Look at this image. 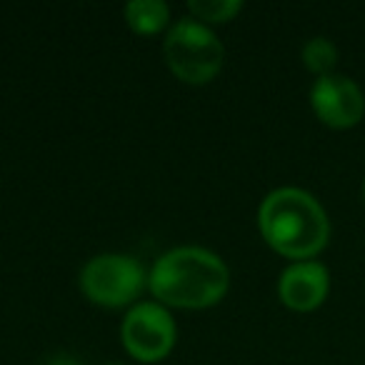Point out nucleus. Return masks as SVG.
Segmentation results:
<instances>
[{
    "mask_svg": "<svg viewBox=\"0 0 365 365\" xmlns=\"http://www.w3.org/2000/svg\"><path fill=\"white\" fill-rule=\"evenodd\" d=\"M258 228L275 253L290 260H313L330 240V220L315 195L300 188H278L265 195Z\"/></svg>",
    "mask_w": 365,
    "mask_h": 365,
    "instance_id": "1",
    "label": "nucleus"
},
{
    "mask_svg": "<svg viewBox=\"0 0 365 365\" xmlns=\"http://www.w3.org/2000/svg\"><path fill=\"white\" fill-rule=\"evenodd\" d=\"M230 273L215 253L205 248H175L160 255L148 275V288L160 305L200 310L220 303L228 293Z\"/></svg>",
    "mask_w": 365,
    "mask_h": 365,
    "instance_id": "2",
    "label": "nucleus"
},
{
    "mask_svg": "<svg viewBox=\"0 0 365 365\" xmlns=\"http://www.w3.org/2000/svg\"><path fill=\"white\" fill-rule=\"evenodd\" d=\"M163 51L173 76L190 86L210 83L225 61V48L218 36L195 18H180L168 31Z\"/></svg>",
    "mask_w": 365,
    "mask_h": 365,
    "instance_id": "3",
    "label": "nucleus"
},
{
    "mask_svg": "<svg viewBox=\"0 0 365 365\" xmlns=\"http://www.w3.org/2000/svg\"><path fill=\"white\" fill-rule=\"evenodd\" d=\"M148 275L133 255L106 253L86 263L81 273V290L86 298L103 308L130 305L143 293Z\"/></svg>",
    "mask_w": 365,
    "mask_h": 365,
    "instance_id": "4",
    "label": "nucleus"
},
{
    "mask_svg": "<svg viewBox=\"0 0 365 365\" xmlns=\"http://www.w3.org/2000/svg\"><path fill=\"white\" fill-rule=\"evenodd\" d=\"M123 345L140 363L168 358L175 345V323L160 303H138L123 320Z\"/></svg>",
    "mask_w": 365,
    "mask_h": 365,
    "instance_id": "5",
    "label": "nucleus"
},
{
    "mask_svg": "<svg viewBox=\"0 0 365 365\" xmlns=\"http://www.w3.org/2000/svg\"><path fill=\"white\" fill-rule=\"evenodd\" d=\"M310 108L323 125L333 130L355 128L365 115V93L353 78L330 73L310 88Z\"/></svg>",
    "mask_w": 365,
    "mask_h": 365,
    "instance_id": "6",
    "label": "nucleus"
},
{
    "mask_svg": "<svg viewBox=\"0 0 365 365\" xmlns=\"http://www.w3.org/2000/svg\"><path fill=\"white\" fill-rule=\"evenodd\" d=\"M330 293V273L318 260H298L283 270L278 280V295L285 308L295 313H310L320 308Z\"/></svg>",
    "mask_w": 365,
    "mask_h": 365,
    "instance_id": "7",
    "label": "nucleus"
},
{
    "mask_svg": "<svg viewBox=\"0 0 365 365\" xmlns=\"http://www.w3.org/2000/svg\"><path fill=\"white\" fill-rule=\"evenodd\" d=\"M125 21L140 36H153L168 26L170 8L163 0H133L125 6Z\"/></svg>",
    "mask_w": 365,
    "mask_h": 365,
    "instance_id": "8",
    "label": "nucleus"
},
{
    "mask_svg": "<svg viewBox=\"0 0 365 365\" xmlns=\"http://www.w3.org/2000/svg\"><path fill=\"white\" fill-rule=\"evenodd\" d=\"M303 66L308 68L313 76L323 78V76H330L338 63V48H335L333 41L328 38H310L308 43L303 46Z\"/></svg>",
    "mask_w": 365,
    "mask_h": 365,
    "instance_id": "9",
    "label": "nucleus"
},
{
    "mask_svg": "<svg viewBox=\"0 0 365 365\" xmlns=\"http://www.w3.org/2000/svg\"><path fill=\"white\" fill-rule=\"evenodd\" d=\"M188 8L195 21L205 26V23H228L243 11V3L240 0H193Z\"/></svg>",
    "mask_w": 365,
    "mask_h": 365,
    "instance_id": "10",
    "label": "nucleus"
},
{
    "mask_svg": "<svg viewBox=\"0 0 365 365\" xmlns=\"http://www.w3.org/2000/svg\"><path fill=\"white\" fill-rule=\"evenodd\" d=\"M363 200H365V180H363Z\"/></svg>",
    "mask_w": 365,
    "mask_h": 365,
    "instance_id": "11",
    "label": "nucleus"
}]
</instances>
